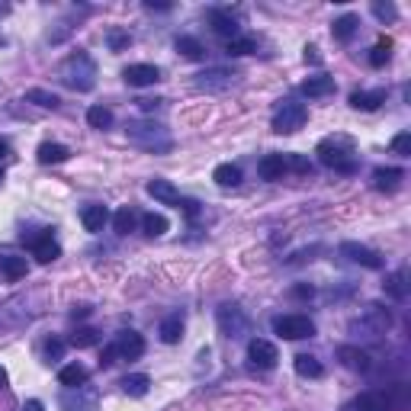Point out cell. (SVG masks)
Wrapping results in <instances>:
<instances>
[{
    "label": "cell",
    "instance_id": "44",
    "mask_svg": "<svg viewBox=\"0 0 411 411\" xmlns=\"http://www.w3.org/2000/svg\"><path fill=\"white\" fill-rule=\"evenodd\" d=\"M305 65H321V55H319V49H315V45H305Z\"/></svg>",
    "mask_w": 411,
    "mask_h": 411
},
{
    "label": "cell",
    "instance_id": "7",
    "mask_svg": "<svg viewBox=\"0 0 411 411\" xmlns=\"http://www.w3.org/2000/svg\"><path fill=\"white\" fill-rule=\"evenodd\" d=\"M23 241L33 248V257L39 260V264H51V260H58V257H61V248L55 244V238H51L49 228H42L39 235H29V238L23 235Z\"/></svg>",
    "mask_w": 411,
    "mask_h": 411
},
{
    "label": "cell",
    "instance_id": "37",
    "mask_svg": "<svg viewBox=\"0 0 411 411\" xmlns=\"http://www.w3.org/2000/svg\"><path fill=\"white\" fill-rule=\"evenodd\" d=\"M87 122H90L93 129H109L113 126V113H109L106 106H90L87 109Z\"/></svg>",
    "mask_w": 411,
    "mask_h": 411
},
{
    "label": "cell",
    "instance_id": "23",
    "mask_svg": "<svg viewBox=\"0 0 411 411\" xmlns=\"http://www.w3.org/2000/svg\"><path fill=\"white\" fill-rule=\"evenodd\" d=\"M296 373L305 379H321L325 376V366H321L319 357H312V353H299L296 357Z\"/></svg>",
    "mask_w": 411,
    "mask_h": 411
},
{
    "label": "cell",
    "instance_id": "31",
    "mask_svg": "<svg viewBox=\"0 0 411 411\" xmlns=\"http://www.w3.org/2000/svg\"><path fill=\"white\" fill-rule=\"evenodd\" d=\"M93 344H100V331L97 328H77L74 335H71V347H77V350L93 347Z\"/></svg>",
    "mask_w": 411,
    "mask_h": 411
},
{
    "label": "cell",
    "instance_id": "46",
    "mask_svg": "<svg viewBox=\"0 0 411 411\" xmlns=\"http://www.w3.org/2000/svg\"><path fill=\"white\" fill-rule=\"evenodd\" d=\"M177 206H184L186 216H196V212H200V202H196V200H180Z\"/></svg>",
    "mask_w": 411,
    "mask_h": 411
},
{
    "label": "cell",
    "instance_id": "21",
    "mask_svg": "<svg viewBox=\"0 0 411 411\" xmlns=\"http://www.w3.org/2000/svg\"><path fill=\"white\" fill-rule=\"evenodd\" d=\"M81 222H84L87 232L97 235V232H103V225L109 222V209L106 206H87V209L81 212Z\"/></svg>",
    "mask_w": 411,
    "mask_h": 411
},
{
    "label": "cell",
    "instance_id": "19",
    "mask_svg": "<svg viewBox=\"0 0 411 411\" xmlns=\"http://www.w3.org/2000/svg\"><path fill=\"white\" fill-rule=\"evenodd\" d=\"M337 357H341V363H344L347 369H353V373H366L369 369V353L360 350V347H341Z\"/></svg>",
    "mask_w": 411,
    "mask_h": 411
},
{
    "label": "cell",
    "instance_id": "30",
    "mask_svg": "<svg viewBox=\"0 0 411 411\" xmlns=\"http://www.w3.org/2000/svg\"><path fill=\"white\" fill-rule=\"evenodd\" d=\"M350 411H389V405H386V398H382V395L366 392V395H360V398L350 405Z\"/></svg>",
    "mask_w": 411,
    "mask_h": 411
},
{
    "label": "cell",
    "instance_id": "6",
    "mask_svg": "<svg viewBox=\"0 0 411 411\" xmlns=\"http://www.w3.org/2000/svg\"><path fill=\"white\" fill-rule=\"evenodd\" d=\"M218 328L225 331V337H244L248 328H251V321H248V315H244L238 305H222V309H218Z\"/></svg>",
    "mask_w": 411,
    "mask_h": 411
},
{
    "label": "cell",
    "instance_id": "14",
    "mask_svg": "<svg viewBox=\"0 0 411 411\" xmlns=\"http://www.w3.org/2000/svg\"><path fill=\"white\" fill-rule=\"evenodd\" d=\"M402 170L398 168H376L373 170V186H376L379 193H395L398 184H402Z\"/></svg>",
    "mask_w": 411,
    "mask_h": 411
},
{
    "label": "cell",
    "instance_id": "3",
    "mask_svg": "<svg viewBox=\"0 0 411 411\" xmlns=\"http://www.w3.org/2000/svg\"><path fill=\"white\" fill-rule=\"evenodd\" d=\"M126 132L135 145H142V148H148V152H170V145H174L170 142V135L161 126H154V122H129Z\"/></svg>",
    "mask_w": 411,
    "mask_h": 411
},
{
    "label": "cell",
    "instance_id": "51",
    "mask_svg": "<svg viewBox=\"0 0 411 411\" xmlns=\"http://www.w3.org/2000/svg\"><path fill=\"white\" fill-rule=\"evenodd\" d=\"M0 386H7V369L0 366Z\"/></svg>",
    "mask_w": 411,
    "mask_h": 411
},
{
    "label": "cell",
    "instance_id": "36",
    "mask_svg": "<svg viewBox=\"0 0 411 411\" xmlns=\"http://www.w3.org/2000/svg\"><path fill=\"white\" fill-rule=\"evenodd\" d=\"M225 51H228V55H235V58H241V55H251V51H257V42H254V39H244V35H238V39H228Z\"/></svg>",
    "mask_w": 411,
    "mask_h": 411
},
{
    "label": "cell",
    "instance_id": "24",
    "mask_svg": "<svg viewBox=\"0 0 411 411\" xmlns=\"http://www.w3.org/2000/svg\"><path fill=\"white\" fill-rule=\"evenodd\" d=\"M158 335L164 344H180V337H184V319L180 315H170V319L161 321L158 328Z\"/></svg>",
    "mask_w": 411,
    "mask_h": 411
},
{
    "label": "cell",
    "instance_id": "48",
    "mask_svg": "<svg viewBox=\"0 0 411 411\" xmlns=\"http://www.w3.org/2000/svg\"><path fill=\"white\" fill-rule=\"evenodd\" d=\"M23 411H45V408H42V402H35V398H33V402H26Z\"/></svg>",
    "mask_w": 411,
    "mask_h": 411
},
{
    "label": "cell",
    "instance_id": "53",
    "mask_svg": "<svg viewBox=\"0 0 411 411\" xmlns=\"http://www.w3.org/2000/svg\"><path fill=\"white\" fill-rule=\"evenodd\" d=\"M0 184H3V170H0Z\"/></svg>",
    "mask_w": 411,
    "mask_h": 411
},
{
    "label": "cell",
    "instance_id": "26",
    "mask_svg": "<svg viewBox=\"0 0 411 411\" xmlns=\"http://www.w3.org/2000/svg\"><path fill=\"white\" fill-rule=\"evenodd\" d=\"M87 366H81V363H71V366H65L58 373V379H61V386H67V389H77V386H84L87 382Z\"/></svg>",
    "mask_w": 411,
    "mask_h": 411
},
{
    "label": "cell",
    "instance_id": "10",
    "mask_svg": "<svg viewBox=\"0 0 411 411\" xmlns=\"http://www.w3.org/2000/svg\"><path fill=\"white\" fill-rule=\"evenodd\" d=\"M122 77H126L129 87H152L161 81V71L154 65H129L122 71Z\"/></svg>",
    "mask_w": 411,
    "mask_h": 411
},
{
    "label": "cell",
    "instance_id": "11",
    "mask_svg": "<svg viewBox=\"0 0 411 411\" xmlns=\"http://www.w3.org/2000/svg\"><path fill=\"white\" fill-rule=\"evenodd\" d=\"M232 81H235V71L212 67V71H202V74L196 77V87H200V90H225V87H232Z\"/></svg>",
    "mask_w": 411,
    "mask_h": 411
},
{
    "label": "cell",
    "instance_id": "42",
    "mask_svg": "<svg viewBox=\"0 0 411 411\" xmlns=\"http://www.w3.org/2000/svg\"><path fill=\"white\" fill-rule=\"evenodd\" d=\"M392 148H395L398 154H405V158H408V154H411V135H408V132H398V135L392 138Z\"/></svg>",
    "mask_w": 411,
    "mask_h": 411
},
{
    "label": "cell",
    "instance_id": "52",
    "mask_svg": "<svg viewBox=\"0 0 411 411\" xmlns=\"http://www.w3.org/2000/svg\"><path fill=\"white\" fill-rule=\"evenodd\" d=\"M7 10H10L7 3H0V17H7Z\"/></svg>",
    "mask_w": 411,
    "mask_h": 411
},
{
    "label": "cell",
    "instance_id": "40",
    "mask_svg": "<svg viewBox=\"0 0 411 411\" xmlns=\"http://www.w3.org/2000/svg\"><path fill=\"white\" fill-rule=\"evenodd\" d=\"M286 168L296 170V174H309L312 164H309V158H303V154H286Z\"/></svg>",
    "mask_w": 411,
    "mask_h": 411
},
{
    "label": "cell",
    "instance_id": "2",
    "mask_svg": "<svg viewBox=\"0 0 411 411\" xmlns=\"http://www.w3.org/2000/svg\"><path fill=\"white\" fill-rule=\"evenodd\" d=\"M319 161L325 168H335L337 174H353L357 161H353V142L347 135H331L325 142H319Z\"/></svg>",
    "mask_w": 411,
    "mask_h": 411
},
{
    "label": "cell",
    "instance_id": "22",
    "mask_svg": "<svg viewBox=\"0 0 411 411\" xmlns=\"http://www.w3.org/2000/svg\"><path fill=\"white\" fill-rule=\"evenodd\" d=\"M35 158H39V164H61V161L71 158V152H67L65 145H58V142H45V145H39Z\"/></svg>",
    "mask_w": 411,
    "mask_h": 411
},
{
    "label": "cell",
    "instance_id": "32",
    "mask_svg": "<svg viewBox=\"0 0 411 411\" xmlns=\"http://www.w3.org/2000/svg\"><path fill=\"white\" fill-rule=\"evenodd\" d=\"M113 228H116V235H129V232H135V212L129 209V206H122V209L113 216Z\"/></svg>",
    "mask_w": 411,
    "mask_h": 411
},
{
    "label": "cell",
    "instance_id": "33",
    "mask_svg": "<svg viewBox=\"0 0 411 411\" xmlns=\"http://www.w3.org/2000/svg\"><path fill=\"white\" fill-rule=\"evenodd\" d=\"M177 51H180L184 58H193V61L206 55V49H202V45L196 42L193 35H180V39H177Z\"/></svg>",
    "mask_w": 411,
    "mask_h": 411
},
{
    "label": "cell",
    "instance_id": "38",
    "mask_svg": "<svg viewBox=\"0 0 411 411\" xmlns=\"http://www.w3.org/2000/svg\"><path fill=\"white\" fill-rule=\"evenodd\" d=\"M106 45H109V51H126L129 45H132V35L122 33V29H109Z\"/></svg>",
    "mask_w": 411,
    "mask_h": 411
},
{
    "label": "cell",
    "instance_id": "45",
    "mask_svg": "<svg viewBox=\"0 0 411 411\" xmlns=\"http://www.w3.org/2000/svg\"><path fill=\"white\" fill-rule=\"evenodd\" d=\"M116 357H119V350H116V344H109L106 350H103V357H100V363L103 366H109V363H116Z\"/></svg>",
    "mask_w": 411,
    "mask_h": 411
},
{
    "label": "cell",
    "instance_id": "35",
    "mask_svg": "<svg viewBox=\"0 0 411 411\" xmlns=\"http://www.w3.org/2000/svg\"><path fill=\"white\" fill-rule=\"evenodd\" d=\"M389 55H392V39H379V42L373 45V51H369V65L382 67L389 61Z\"/></svg>",
    "mask_w": 411,
    "mask_h": 411
},
{
    "label": "cell",
    "instance_id": "43",
    "mask_svg": "<svg viewBox=\"0 0 411 411\" xmlns=\"http://www.w3.org/2000/svg\"><path fill=\"white\" fill-rule=\"evenodd\" d=\"M45 357H49V360H58L61 353H65V344H61V341H45Z\"/></svg>",
    "mask_w": 411,
    "mask_h": 411
},
{
    "label": "cell",
    "instance_id": "8",
    "mask_svg": "<svg viewBox=\"0 0 411 411\" xmlns=\"http://www.w3.org/2000/svg\"><path fill=\"white\" fill-rule=\"evenodd\" d=\"M341 254L366 270H382V254H376L373 248H363V244H357V241H344L341 244Z\"/></svg>",
    "mask_w": 411,
    "mask_h": 411
},
{
    "label": "cell",
    "instance_id": "29",
    "mask_svg": "<svg viewBox=\"0 0 411 411\" xmlns=\"http://www.w3.org/2000/svg\"><path fill=\"white\" fill-rule=\"evenodd\" d=\"M212 180H216L218 186H238L241 184V168H235V164H218V168L212 170Z\"/></svg>",
    "mask_w": 411,
    "mask_h": 411
},
{
    "label": "cell",
    "instance_id": "34",
    "mask_svg": "<svg viewBox=\"0 0 411 411\" xmlns=\"http://www.w3.org/2000/svg\"><path fill=\"white\" fill-rule=\"evenodd\" d=\"M26 103H35V106H45V109H55L58 106V97L42 87H33V90H26Z\"/></svg>",
    "mask_w": 411,
    "mask_h": 411
},
{
    "label": "cell",
    "instance_id": "39",
    "mask_svg": "<svg viewBox=\"0 0 411 411\" xmlns=\"http://www.w3.org/2000/svg\"><path fill=\"white\" fill-rule=\"evenodd\" d=\"M402 273H392V277L386 280V293L392 296V299H405V283H402Z\"/></svg>",
    "mask_w": 411,
    "mask_h": 411
},
{
    "label": "cell",
    "instance_id": "25",
    "mask_svg": "<svg viewBox=\"0 0 411 411\" xmlns=\"http://www.w3.org/2000/svg\"><path fill=\"white\" fill-rule=\"evenodd\" d=\"M0 270H3V277H7L10 283H17V280L26 277V257L7 254V257H0Z\"/></svg>",
    "mask_w": 411,
    "mask_h": 411
},
{
    "label": "cell",
    "instance_id": "16",
    "mask_svg": "<svg viewBox=\"0 0 411 411\" xmlns=\"http://www.w3.org/2000/svg\"><path fill=\"white\" fill-rule=\"evenodd\" d=\"M209 23H212V29H216L218 35H225V39H238V19L232 17V13H225V10H212L209 13Z\"/></svg>",
    "mask_w": 411,
    "mask_h": 411
},
{
    "label": "cell",
    "instance_id": "28",
    "mask_svg": "<svg viewBox=\"0 0 411 411\" xmlns=\"http://www.w3.org/2000/svg\"><path fill=\"white\" fill-rule=\"evenodd\" d=\"M122 392L126 395H132V398H142V395H148V386H152V379L148 376H142V373H135V376H126L122 382Z\"/></svg>",
    "mask_w": 411,
    "mask_h": 411
},
{
    "label": "cell",
    "instance_id": "12",
    "mask_svg": "<svg viewBox=\"0 0 411 411\" xmlns=\"http://www.w3.org/2000/svg\"><path fill=\"white\" fill-rule=\"evenodd\" d=\"M116 350L122 360H138L145 353V337L138 335V331H122V335L116 337Z\"/></svg>",
    "mask_w": 411,
    "mask_h": 411
},
{
    "label": "cell",
    "instance_id": "47",
    "mask_svg": "<svg viewBox=\"0 0 411 411\" xmlns=\"http://www.w3.org/2000/svg\"><path fill=\"white\" fill-rule=\"evenodd\" d=\"M293 296H296V299H312V296H315V289H312V286H296Z\"/></svg>",
    "mask_w": 411,
    "mask_h": 411
},
{
    "label": "cell",
    "instance_id": "13",
    "mask_svg": "<svg viewBox=\"0 0 411 411\" xmlns=\"http://www.w3.org/2000/svg\"><path fill=\"white\" fill-rule=\"evenodd\" d=\"M148 196H154L158 202H164V206H177L180 202V193H177V186L170 184V180H164V177H154V180H148Z\"/></svg>",
    "mask_w": 411,
    "mask_h": 411
},
{
    "label": "cell",
    "instance_id": "15",
    "mask_svg": "<svg viewBox=\"0 0 411 411\" xmlns=\"http://www.w3.org/2000/svg\"><path fill=\"white\" fill-rule=\"evenodd\" d=\"M257 174L264 177V180H283V174H289L286 154H267V158L257 164Z\"/></svg>",
    "mask_w": 411,
    "mask_h": 411
},
{
    "label": "cell",
    "instance_id": "4",
    "mask_svg": "<svg viewBox=\"0 0 411 411\" xmlns=\"http://www.w3.org/2000/svg\"><path fill=\"white\" fill-rule=\"evenodd\" d=\"M305 119H309V109H305L303 103L286 100V103H280V109L273 113V132L293 135V132H299V129L305 126Z\"/></svg>",
    "mask_w": 411,
    "mask_h": 411
},
{
    "label": "cell",
    "instance_id": "27",
    "mask_svg": "<svg viewBox=\"0 0 411 411\" xmlns=\"http://www.w3.org/2000/svg\"><path fill=\"white\" fill-rule=\"evenodd\" d=\"M168 228H170V222L161 216V212H148V216H142V232L148 238H161Z\"/></svg>",
    "mask_w": 411,
    "mask_h": 411
},
{
    "label": "cell",
    "instance_id": "20",
    "mask_svg": "<svg viewBox=\"0 0 411 411\" xmlns=\"http://www.w3.org/2000/svg\"><path fill=\"white\" fill-rule=\"evenodd\" d=\"M360 29V19L353 17V13H344V17H337L335 26H331V35H335L337 42H350L353 35Z\"/></svg>",
    "mask_w": 411,
    "mask_h": 411
},
{
    "label": "cell",
    "instance_id": "1",
    "mask_svg": "<svg viewBox=\"0 0 411 411\" xmlns=\"http://www.w3.org/2000/svg\"><path fill=\"white\" fill-rule=\"evenodd\" d=\"M58 77H61V84L65 87L87 93V90H93V84H97V65H93V58L87 55V51H74V55H67V58L61 61Z\"/></svg>",
    "mask_w": 411,
    "mask_h": 411
},
{
    "label": "cell",
    "instance_id": "5",
    "mask_svg": "<svg viewBox=\"0 0 411 411\" xmlns=\"http://www.w3.org/2000/svg\"><path fill=\"white\" fill-rule=\"evenodd\" d=\"M273 331L286 341H303V337L315 335V325L305 315H280V319H273Z\"/></svg>",
    "mask_w": 411,
    "mask_h": 411
},
{
    "label": "cell",
    "instance_id": "9",
    "mask_svg": "<svg viewBox=\"0 0 411 411\" xmlns=\"http://www.w3.org/2000/svg\"><path fill=\"white\" fill-rule=\"evenodd\" d=\"M248 357H251V363L254 366H260V369H273L277 366V360H280L277 347L270 344V341H260V337H254L251 344H248Z\"/></svg>",
    "mask_w": 411,
    "mask_h": 411
},
{
    "label": "cell",
    "instance_id": "41",
    "mask_svg": "<svg viewBox=\"0 0 411 411\" xmlns=\"http://www.w3.org/2000/svg\"><path fill=\"white\" fill-rule=\"evenodd\" d=\"M373 13H376V19H382V23H392V19L398 17V10H395L392 3H373Z\"/></svg>",
    "mask_w": 411,
    "mask_h": 411
},
{
    "label": "cell",
    "instance_id": "50",
    "mask_svg": "<svg viewBox=\"0 0 411 411\" xmlns=\"http://www.w3.org/2000/svg\"><path fill=\"white\" fill-rule=\"evenodd\" d=\"M3 154H10V145L3 142V138H0V158H3Z\"/></svg>",
    "mask_w": 411,
    "mask_h": 411
},
{
    "label": "cell",
    "instance_id": "49",
    "mask_svg": "<svg viewBox=\"0 0 411 411\" xmlns=\"http://www.w3.org/2000/svg\"><path fill=\"white\" fill-rule=\"evenodd\" d=\"M145 7H148V10H170V3H154V0H148Z\"/></svg>",
    "mask_w": 411,
    "mask_h": 411
},
{
    "label": "cell",
    "instance_id": "18",
    "mask_svg": "<svg viewBox=\"0 0 411 411\" xmlns=\"http://www.w3.org/2000/svg\"><path fill=\"white\" fill-rule=\"evenodd\" d=\"M386 103V90H357L350 93V106L353 109H363V113H373V109H379Z\"/></svg>",
    "mask_w": 411,
    "mask_h": 411
},
{
    "label": "cell",
    "instance_id": "17",
    "mask_svg": "<svg viewBox=\"0 0 411 411\" xmlns=\"http://www.w3.org/2000/svg\"><path fill=\"white\" fill-rule=\"evenodd\" d=\"M303 93L309 100H319V97H328V93H335V77L328 74H315L309 81H303Z\"/></svg>",
    "mask_w": 411,
    "mask_h": 411
}]
</instances>
